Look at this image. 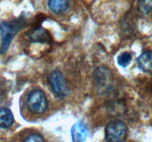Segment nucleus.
<instances>
[{
	"label": "nucleus",
	"mask_w": 152,
	"mask_h": 142,
	"mask_svg": "<svg viewBox=\"0 0 152 142\" xmlns=\"http://www.w3.org/2000/svg\"><path fill=\"white\" fill-rule=\"evenodd\" d=\"M25 25L26 19L24 16H21L12 21H6L0 23V54H4L8 50L14 37L21 30L25 28Z\"/></svg>",
	"instance_id": "f257e3e1"
},
{
	"label": "nucleus",
	"mask_w": 152,
	"mask_h": 142,
	"mask_svg": "<svg viewBox=\"0 0 152 142\" xmlns=\"http://www.w3.org/2000/svg\"><path fill=\"white\" fill-rule=\"evenodd\" d=\"M127 134V125L122 121H111L105 127L106 142H125Z\"/></svg>",
	"instance_id": "f03ea898"
},
{
	"label": "nucleus",
	"mask_w": 152,
	"mask_h": 142,
	"mask_svg": "<svg viewBox=\"0 0 152 142\" xmlns=\"http://www.w3.org/2000/svg\"><path fill=\"white\" fill-rule=\"evenodd\" d=\"M48 82L52 90L57 97L63 99L69 95V84L60 71H53L48 76Z\"/></svg>",
	"instance_id": "7ed1b4c3"
},
{
	"label": "nucleus",
	"mask_w": 152,
	"mask_h": 142,
	"mask_svg": "<svg viewBox=\"0 0 152 142\" xmlns=\"http://www.w3.org/2000/svg\"><path fill=\"white\" fill-rule=\"evenodd\" d=\"M27 105L31 112L36 114H42L48 108V101L45 93L40 89L33 90L29 93Z\"/></svg>",
	"instance_id": "20e7f679"
},
{
	"label": "nucleus",
	"mask_w": 152,
	"mask_h": 142,
	"mask_svg": "<svg viewBox=\"0 0 152 142\" xmlns=\"http://www.w3.org/2000/svg\"><path fill=\"white\" fill-rule=\"evenodd\" d=\"M71 138L73 142H84L88 135V131L86 124L79 121L71 127Z\"/></svg>",
	"instance_id": "39448f33"
},
{
	"label": "nucleus",
	"mask_w": 152,
	"mask_h": 142,
	"mask_svg": "<svg viewBox=\"0 0 152 142\" xmlns=\"http://www.w3.org/2000/svg\"><path fill=\"white\" fill-rule=\"evenodd\" d=\"M29 37L33 42L48 43L51 41V37L48 31L42 28H36L31 31Z\"/></svg>",
	"instance_id": "423d86ee"
},
{
	"label": "nucleus",
	"mask_w": 152,
	"mask_h": 142,
	"mask_svg": "<svg viewBox=\"0 0 152 142\" xmlns=\"http://www.w3.org/2000/svg\"><path fill=\"white\" fill-rule=\"evenodd\" d=\"M137 64L142 71L152 72V52L145 51L138 57Z\"/></svg>",
	"instance_id": "0eeeda50"
},
{
	"label": "nucleus",
	"mask_w": 152,
	"mask_h": 142,
	"mask_svg": "<svg viewBox=\"0 0 152 142\" xmlns=\"http://www.w3.org/2000/svg\"><path fill=\"white\" fill-rule=\"evenodd\" d=\"M14 121V117L11 110L8 108H0V127L3 129L9 128Z\"/></svg>",
	"instance_id": "6e6552de"
},
{
	"label": "nucleus",
	"mask_w": 152,
	"mask_h": 142,
	"mask_svg": "<svg viewBox=\"0 0 152 142\" xmlns=\"http://www.w3.org/2000/svg\"><path fill=\"white\" fill-rule=\"evenodd\" d=\"M68 6V0H48L49 9L56 14H61L66 11Z\"/></svg>",
	"instance_id": "1a4fd4ad"
},
{
	"label": "nucleus",
	"mask_w": 152,
	"mask_h": 142,
	"mask_svg": "<svg viewBox=\"0 0 152 142\" xmlns=\"http://www.w3.org/2000/svg\"><path fill=\"white\" fill-rule=\"evenodd\" d=\"M95 75H96V81L99 85L104 86V87L105 86V87H108V84L105 82H108L110 80L111 75H110L109 70H107L106 68L99 67L96 70Z\"/></svg>",
	"instance_id": "9d476101"
},
{
	"label": "nucleus",
	"mask_w": 152,
	"mask_h": 142,
	"mask_svg": "<svg viewBox=\"0 0 152 142\" xmlns=\"http://www.w3.org/2000/svg\"><path fill=\"white\" fill-rule=\"evenodd\" d=\"M138 10L141 13L148 15L152 12V0H139Z\"/></svg>",
	"instance_id": "9b49d317"
},
{
	"label": "nucleus",
	"mask_w": 152,
	"mask_h": 142,
	"mask_svg": "<svg viewBox=\"0 0 152 142\" xmlns=\"http://www.w3.org/2000/svg\"><path fill=\"white\" fill-rule=\"evenodd\" d=\"M132 60V56L130 53L125 52L121 53L117 57V63L123 67H126Z\"/></svg>",
	"instance_id": "f8f14e48"
},
{
	"label": "nucleus",
	"mask_w": 152,
	"mask_h": 142,
	"mask_svg": "<svg viewBox=\"0 0 152 142\" xmlns=\"http://www.w3.org/2000/svg\"><path fill=\"white\" fill-rule=\"evenodd\" d=\"M23 142H45V140L41 135L35 133L27 136Z\"/></svg>",
	"instance_id": "ddd939ff"
}]
</instances>
